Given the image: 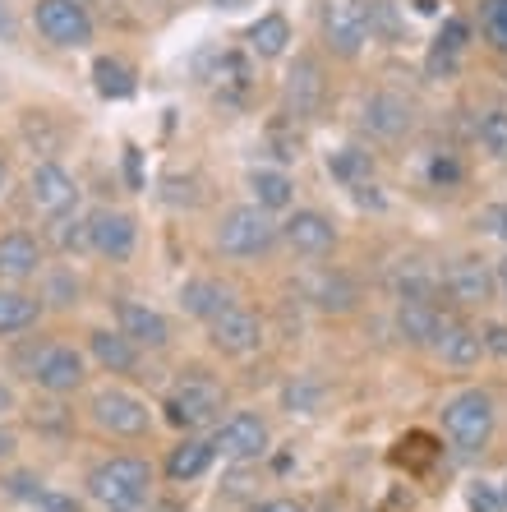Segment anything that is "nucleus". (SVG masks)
<instances>
[{"label":"nucleus","instance_id":"e433bc0d","mask_svg":"<svg viewBox=\"0 0 507 512\" xmlns=\"http://www.w3.org/2000/svg\"><path fill=\"white\" fill-rule=\"evenodd\" d=\"M480 28L489 47L507 56V0H480Z\"/></svg>","mask_w":507,"mask_h":512},{"label":"nucleus","instance_id":"09e8293b","mask_svg":"<svg viewBox=\"0 0 507 512\" xmlns=\"http://www.w3.org/2000/svg\"><path fill=\"white\" fill-rule=\"evenodd\" d=\"M249 512H305V508L291 503V499H268V503H259V508H249Z\"/></svg>","mask_w":507,"mask_h":512},{"label":"nucleus","instance_id":"5fc2aeb1","mask_svg":"<svg viewBox=\"0 0 507 512\" xmlns=\"http://www.w3.org/2000/svg\"><path fill=\"white\" fill-rule=\"evenodd\" d=\"M208 5H213V10H245L249 0H208Z\"/></svg>","mask_w":507,"mask_h":512},{"label":"nucleus","instance_id":"39448f33","mask_svg":"<svg viewBox=\"0 0 507 512\" xmlns=\"http://www.w3.org/2000/svg\"><path fill=\"white\" fill-rule=\"evenodd\" d=\"M319 37L332 56L355 60L369 42L365 0H319Z\"/></svg>","mask_w":507,"mask_h":512},{"label":"nucleus","instance_id":"6e6552de","mask_svg":"<svg viewBox=\"0 0 507 512\" xmlns=\"http://www.w3.org/2000/svg\"><path fill=\"white\" fill-rule=\"evenodd\" d=\"M88 416H93L97 429H107L116 439H143V434L153 429L148 402H139V397L125 393V388H102V393L93 397V406H88Z\"/></svg>","mask_w":507,"mask_h":512},{"label":"nucleus","instance_id":"1a4fd4ad","mask_svg":"<svg viewBox=\"0 0 507 512\" xmlns=\"http://www.w3.org/2000/svg\"><path fill=\"white\" fill-rule=\"evenodd\" d=\"M360 125H365V134L378 143H401L415 130L411 97L392 93V88H378V93L365 97V107H360Z\"/></svg>","mask_w":507,"mask_h":512},{"label":"nucleus","instance_id":"a211bd4d","mask_svg":"<svg viewBox=\"0 0 507 512\" xmlns=\"http://www.w3.org/2000/svg\"><path fill=\"white\" fill-rule=\"evenodd\" d=\"M116 323L139 351H162V346L171 342L166 314L153 310V305H143V300H116Z\"/></svg>","mask_w":507,"mask_h":512},{"label":"nucleus","instance_id":"6e6d98bb","mask_svg":"<svg viewBox=\"0 0 507 512\" xmlns=\"http://www.w3.org/2000/svg\"><path fill=\"white\" fill-rule=\"evenodd\" d=\"M415 10H420V14H438V0H415Z\"/></svg>","mask_w":507,"mask_h":512},{"label":"nucleus","instance_id":"4be33fe9","mask_svg":"<svg viewBox=\"0 0 507 512\" xmlns=\"http://www.w3.org/2000/svg\"><path fill=\"white\" fill-rule=\"evenodd\" d=\"M88 351H93V360L107 374H134L139 370V346L120 333V328L116 333H111V328H97V333L88 337Z\"/></svg>","mask_w":507,"mask_h":512},{"label":"nucleus","instance_id":"cd10ccee","mask_svg":"<svg viewBox=\"0 0 507 512\" xmlns=\"http://www.w3.org/2000/svg\"><path fill=\"white\" fill-rule=\"evenodd\" d=\"M249 190H254V203H259V208H268V213L291 208V203H295L291 176H286V171H277V167H254V171H249Z\"/></svg>","mask_w":507,"mask_h":512},{"label":"nucleus","instance_id":"c85d7f7f","mask_svg":"<svg viewBox=\"0 0 507 512\" xmlns=\"http://www.w3.org/2000/svg\"><path fill=\"white\" fill-rule=\"evenodd\" d=\"M438 356L448 360L452 370H471V365H480V356H484V342H480V328H466V323H452V333L443 337V342L434 346Z\"/></svg>","mask_w":507,"mask_h":512},{"label":"nucleus","instance_id":"864d4df0","mask_svg":"<svg viewBox=\"0 0 507 512\" xmlns=\"http://www.w3.org/2000/svg\"><path fill=\"white\" fill-rule=\"evenodd\" d=\"M494 282H498V296H503V305H507V259L494 268Z\"/></svg>","mask_w":507,"mask_h":512},{"label":"nucleus","instance_id":"f8f14e48","mask_svg":"<svg viewBox=\"0 0 507 512\" xmlns=\"http://www.w3.org/2000/svg\"><path fill=\"white\" fill-rule=\"evenodd\" d=\"M277 231H282L286 250L300 254V259H323V254L337 250V227L319 208H295L286 222H277Z\"/></svg>","mask_w":507,"mask_h":512},{"label":"nucleus","instance_id":"20e7f679","mask_svg":"<svg viewBox=\"0 0 507 512\" xmlns=\"http://www.w3.org/2000/svg\"><path fill=\"white\" fill-rule=\"evenodd\" d=\"M166 420L176 429H203V425H217L226 411V388L217 379H208L203 370H189L180 374V383L166 393Z\"/></svg>","mask_w":507,"mask_h":512},{"label":"nucleus","instance_id":"49530a36","mask_svg":"<svg viewBox=\"0 0 507 512\" xmlns=\"http://www.w3.org/2000/svg\"><path fill=\"white\" fill-rule=\"evenodd\" d=\"M37 411H42V416H33V420H37L42 429H65V425H70L65 406H37Z\"/></svg>","mask_w":507,"mask_h":512},{"label":"nucleus","instance_id":"ea45409f","mask_svg":"<svg viewBox=\"0 0 507 512\" xmlns=\"http://www.w3.org/2000/svg\"><path fill=\"white\" fill-rule=\"evenodd\" d=\"M47 305H56V310H70L74 300H79V277L74 273H51L47 277Z\"/></svg>","mask_w":507,"mask_h":512},{"label":"nucleus","instance_id":"bb28decb","mask_svg":"<svg viewBox=\"0 0 507 512\" xmlns=\"http://www.w3.org/2000/svg\"><path fill=\"white\" fill-rule=\"evenodd\" d=\"M213 443L203 439H185L180 448H171V457H166V476L176 480V485H189V480H199L208 466H213Z\"/></svg>","mask_w":507,"mask_h":512},{"label":"nucleus","instance_id":"f03ea898","mask_svg":"<svg viewBox=\"0 0 507 512\" xmlns=\"http://www.w3.org/2000/svg\"><path fill=\"white\" fill-rule=\"evenodd\" d=\"M494 397L480 393V388H466V393L448 397L443 402V434L457 453H484L489 439H494Z\"/></svg>","mask_w":507,"mask_h":512},{"label":"nucleus","instance_id":"72a5a7b5","mask_svg":"<svg viewBox=\"0 0 507 512\" xmlns=\"http://www.w3.org/2000/svg\"><path fill=\"white\" fill-rule=\"evenodd\" d=\"M365 10H369V37H383V42H401L406 37V24H401L392 0H365Z\"/></svg>","mask_w":507,"mask_h":512},{"label":"nucleus","instance_id":"f257e3e1","mask_svg":"<svg viewBox=\"0 0 507 512\" xmlns=\"http://www.w3.org/2000/svg\"><path fill=\"white\" fill-rule=\"evenodd\" d=\"M153 489V466L143 457H107L88 471V499L107 512H139Z\"/></svg>","mask_w":507,"mask_h":512},{"label":"nucleus","instance_id":"a878e982","mask_svg":"<svg viewBox=\"0 0 507 512\" xmlns=\"http://www.w3.org/2000/svg\"><path fill=\"white\" fill-rule=\"evenodd\" d=\"M249 51L259 60H277V56H286V47H291V24H286V14H263L259 24H249Z\"/></svg>","mask_w":507,"mask_h":512},{"label":"nucleus","instance_id":"9d476101","mask_svg":"<svg viewBox=\"0 0 507 512\" xmlns=\"http://www.w3.org/2000/svg\"><path fill=\"white\" fill-rule=\"evenodd\" d=\"M213 453L226 462H259L268 453V420L254 416V411H236V416L217 420Z\"/></svg>","mask_w":507,"mask_h":512},{"label":"nucleus","instance_id":"a18cd8bd","mask_svg":"<svg viewBox=\"0 0 507 512\" xmlns=\"http://www.w3.org/2000/svg\"><path fill=\"white\" fill-rule=\"evenodd\" d=\"M471 512H503L498 485H471Z\"/></svg>","mask_w":507,"mask_h":512},{"label":"nucleus","instance_id":"2f4dec72","mask_svg":"<svg viewBox=\"0 0 507 512\" xmlns=\"http://www.w3.org/2000/svg\"><path fill=\"white\" fill-rule=\"evenodd\" d=\"M93 79H97V93H102V97H130L134 93V70L125 65V60H116V56L97 60Z\"/></svg>","mask_w":507,"mask_h":512},{"label":"nucleus","instance_id":"dca6fc26","mask_svg":"<svg viewBox=\"0 0 507 512\" xmlns=\"http://www.w3.org/2000/svg\"><path fill=\"white\" fill-rule=\"evenodd\" d=\"M28 194H33L37 213L60 217V213H74V203H79V180L60 167V162L42 157L33 167V176H28Z\"/></svg>","mask_w":507,"mask_h":512},{"label":"nucleus","instance_id":"de8ad7c7","mask_svg":"<svg viewBox=\"0 0 507 512\" xmlns=\"http://www.w3.org/2000/svg\"><path fill=\"white\" fill-rule=\"evenodd\" d=\"M314 397H319L314 388H286V406H291V411H295V406H300V411H309V406H314Z\"/></svg>","mask_w":507,"mask_h":512},{"label":"nucleus","instance_id":"603ef678","mask_svg":"<svg viewBox=\"0 0 507 512\" xmlns=\"http://www.w3.org/2000/svg\"><path fill=\"white\" fill-rule=\"evenodd\" d=\"M0 37H5V42L14 37V19H10V10H5V0H0Z\"/></svg>","mask_w":507,"mask_h":512},{"label":"nucleus","instance_id":"c9c22d12","mask_svg":"<svg viewBox=\"0 0 507 512\" xmlns=\"http://www.w3.org/2000/svg\"><path fill=\"white\" fill-rule=\"evenodd\" d=\"M268 148H272L277 162H300L305 139H300V130H295V120H272L268 125Z\"/></svg>","mask_w":507,"mask_h":512},{"label":"nucleus","instance_id":"8fccbe9b","mask_svg":"<svg viewBox=\"0 0 507 512\" xmlns=\"http://www.w3.org/2000/svg\"><path fill=\"white\" fill-rule=\"evenodd\" d=\"M10 411H14V388L0 383V416H10Z\"/></svg>","mask_w":507,"mask_h":512},{"label":"nucleus","instance_id":"412c9836","mask_svg":"<svg viewBox=\"0 0 507 512\" xmlns=\"http://www.w3.org/2000/svg\"><path fill=\"white\" fill-rule=\"evenodd\" d=\"M42 273V245L28 231H10L0 236V277L5 282H24V277Z\"/></svg>","mask_w":507,"mask_h":512},{"label":"nucleus","instance_id":"5701e85b","mask_svg":"<svg viewBox=\"0 0 507 512\" xmlns=\"http://www.w3.org/2000/svg\"><path fill=\"white\" fill-rule=\"evenodd\" d=\"M213 84H217V97H222L226 107H245L249 93H254V70H249V56L226 51V56L217 60V70H213Z\"/></svg>","mask_w":507,"mask_h":512},{"label":"nucleus","instance_id":"9b49d317","mask_svg":"<svg viewBox=\"0 0 507 512\" xmlns=\"http://www.w3.org/2000/svg\"><path fill=\"white\" fill-rule=\"evenodd\" d=\"M397 337L411 346H438L452 333L457 314L443 310L438 300H397Z\"/></svg>","mask_w":507,"mask_h":512},{"label":"nucleus","instance_id":"c756f323","mask_svg":"<svg viewBox=\"0 0 507 512\" xmlns=\"http://www.w3.org/2000/svg\"><path fill=\"white\" fill-rule=\"evenodd\" d=\"M328 176L342 180V185H365V180H374V157H369V148H355V143H346V148H337V153H328Z\"/></svg>","mask_w":507,"mask_h":512},{"label":"nucleus","instance_id":"423d86ee","mask_svg":"<svg viewBox=\"0 0 507 512\" xmlns=\"http://www.w3.org/2000/svg\"><path fill=\"white\" fill-rule=\"evenodd\" d=\"M286 116L291 120H319L328 111V74H323V60L314 51H300L295 65L286 70Z\"/></svg>","mask_w":507,"mask_h":512},{"label":"nucleus","instance_id":"79ce46f5","mask_svg":"<svg viewBox=\"0 0 507 512\" xmlns=\"http://www.w3.org/2000/svg\"><path fill=\"white\" fill-rule=\"evenodd\" d=\"M466 37H471V24H466V19H448V24H443V33H438V47H448V51H466Z\"/></svg>","mask_w":507,"mask_h":512},{"label":"nucleus","instance_id":"58836bf2","mask_svg":"<svg viewBox=\"0 0 507 512\" xmlns=\"http://www.w3.org/2000/svg\"><path fill=\"white\" fill-rule=\"evenodd\" d=\"M37 512H79V499H70V494H60V489H47L42 480H37L33 489H28V499Z\"/></svg>","mask_w":507,"mask_h":512},{"label":"nucleus","instance_id":"7c9ffc66","mask_svg":"<svg viewBox=\"0 0 507 512\" xmlns=\"http://www.w3.org/2000/svg\"><path fill=\"white\" fill-rule=\"evenodd\" d=\"M19 134H24V143L33 148V153H42V157L60 153V143H65V130H60L47 111H24V120H19Z\"/></svg>","mask_w":507,"mask_h":512},{"label":"nucleus","instance_id":"3c124183","mask_svg":"<svg viewBox=\"0 0 507 512\" xmlns=\"http://www.w3.org/2000/svg\"><path fill=\"white\" fill-rule=\"evenodd\" d=\"M14 448H19V439H14V429H0V457H10Z\"/></svg>","mask_w":507,"mask_h":512},{"label":"nucleus","instance_id":"4d7b16f0","mask_svg":"<svg viewBox=\"0 0 507 512\" xmlns=\"http://www.w3.org/2000/svg\"><path fill=\"white\" fill-rule=\"evenodd\" d=\"M5 180H10V167H5V157H0V190H5Z\"/></svg>","mask_w":507,"mask_h":512},{"label":"nucleus","instance_id":"0eeeda50","mask_svg":"<svg viewBox=\"0 0 507 512\" xmlns=\"http://www.w3.org/2000/svg\"><path fill=\"white\" fill-rule=\"evenodd\" d=\"M33 24L47 37L51 47L79 51L93 42V14L83 10V0H37L33 5Z\"/></svg>","mask_w":507,"mask_h":512},{"label":"nucleus","instance_id":"6ab92c4d","mask_svg":"<svg viewBox=\"0 0 507 512\" xmlns=\"http://www.w3.org/2000/svg\"><path fill=\"white\" fill-rule=\"evenodd\" d=\"M33 383L42 388V393H51V397L74 393V388H83V356L74 351V346L51 342L47 351H42V360H37Z\"/></svg>","mask_w":507,"mask_h":512},{"label":"nucleus","instance_id":"4468645a","mask_svg":"<svg viewBox=\"0 0 507 512\" xmlns=\"http://www.w3.org/2000/svg\"><path fill=\"white\" fill-rule=\"evenodd\" d=\"M139 245V222L130 213H120V208H97L88 217V250L102 254L111 263H125Z\"/></svg>","mask_w":507,"mask_h":512},{"label":"nucleus","instance_id":"2eb2a0df","mask_svg":"<svg viewBox=\"0 0 507 512\" xmlns=\"http://www.w3.org/2000/svg\"><path fill=\"white\" fill-rule=\"evenodd\" d=\"M443 286H448V296L457 300L461 310H480V305H489V300L498 296L494 268H489L484 259H475V254H466V259H452L448 273H443Z\"/></svg>","mask_w":507,"mask_h":512},{"label":"nucleus","instance_id":"f3484780","mask_svg":"<svg viewBox=\"0 0 507 512\" xmlns=\"http://www.w3.org/2000/svg\"><path fill=\"white\" fill-rule=\"evenodd\" d=\"M300 291H305V300L323 314H351L355 305H360V282H355L351 273H342V268L309 273L305 282H300Z\"/></svg>","mask_w":507,"mask_h":512},{"label":"nucleus","instance_id":"aec40b11","mask_svg":"<svg viewBox=\"0 0 507 512\" xmlns=\"http://www.w3.org/2000/svg\"><path fill=\"white\" fill-rule=\"evenodd\" d=\"M226 305H236V296H231V286H222L217 277H189V282L180 286V310L203 323H213Z\"/></svg>","mask_w":507,"mask_h":512},{"label":"nucleus","instance_id":"a19ab883","mask_svg":"<svg viewBox=\"0 0 507 512\" xmlns=\"http://www.w3.org/2000/svg\"><path fill=\"white\" fill-rule=\"evenodd\" d=\"M457 70H461L457 51H448V47H438V42H434V51H429V74H434V79H452Z\"/></svg>","mask_w":507,"mask_h":512},{"label":"nucleus","instance_id":"473e14b6","mask_svg":"<svg viewBox=\"0 0 507 512\" xmlns=\"http://www.w3.org/2000/svg\"><path fill=\"white\" fill-rule=\"evenodd\" d=\"M47 240L56 245L60 254H79V250H88V217H74V213L51 217Z\"/></svg>","mask_w":507,"mask_h":512},{"label":"nucleus","instance_id":"ddd939ff","mask_svg":"<svg viewBox=\"0 0 507 512\" xmlns=\"http://www.w3.org/2000/svg\"><path fill=\"white\" fill-rule=\"evenodd\" d=\"M208 342L222 356H254L263 346V319L245 305H226L213 323H208Z\"/></svg>","mask_w":507,"mask_h":512},{"label":"nucleus","instance_id":"37998d69","mask_svg":"<svg viewBox=\"0 0 507 512\" xmlns=\"http://www.w3.org/2000/svg\"><path fill=\"white\" fill-rule=\"evenodd\" d=\"M480 227L489 231L494 240H503V245H507V203H489V208L480 213Z\"/></svg>","mask_w":507,"mask_h":512},{"label":"nucleus","instance_id":"b1692460","mask_svg":"<svg viewBox=\"0 0 507 512\" xmlns=\"http://www.w3.org/2000/svg\"><path fill=\"white\" fill-rule=\"evenodd\" d=\"M392 296L397 300H438V286H443V277L429 268V263L420 259H401L397 268H392Z\"/></svg>","mask_w":507,"mask_h":512},{"label":"nucleus","instance_id":"f704fd0d","mask_svg":"<svg viewBox=\"0 0 507 512\" xmlns=\"http://www.w3.org/2000/svg\"><path fill=\"white\" fill-rule=\"evenodd\" d=\"M475 134H480L484 153L507 167V111H484L480 125H475Z\"/></svg>","mask_w":507,"mask_h":512},{"label":"nucleus","instance_id":"c03bdc74","mask_svg":"<svg viewBox=\"0 0 507 512\" xmlns=\"http://www.w3.org/2000/svg\"><path fill=\"white\" fill-rule=\"evenodd\" d=\"M480 342H484V351H489V356L507 360V323H484V328H480Z\"/></svg>","mask_w":507,"mask_h":512},{"label":"nucleus","instance_id":"7ed1b4c3","mask_svg":"<svg viewBox=\"0 0 507 512\" xmlns=\"http://www.w3.org/2000/svg\"><path fill=\"white\" fill-rule=\"evenodd\" d=\"M277 240H282V231H277L272 213L259 208V203H240V208L222 213V222H217V250L226 259H263Z\"/></svg>","mask_w":507,"mask_h":512},{"label":"nucleus","instance_id":"393cba45","mask_svg":"<svg viewBox=\"0 0 507 512\" xmlns=\"http://www.w3.org/2000/svg\"><path fill=\"white\" fill-rule=\"evenodd\" d=\"M42 319V300L28 296V291H14V286H0V337L28 333Z\"/></svg>","mask_w":507,"mask_h":512},{"label":"nucleus","instance_id":"4c0bfd02","mask_svg":"<svg viewBox=\"0 0 507 512\" xmlns=\"http://www.w3.org/2000/svg\"><path fill=\"white\" fill-rule=\"evenodd\" d=\"M425 176H429L434 190H457L461 176H466V167H461L457 153H434L429 157V167H425Z\"/></svg>","mask_w":507,"mask_h":512}]
</instances>
